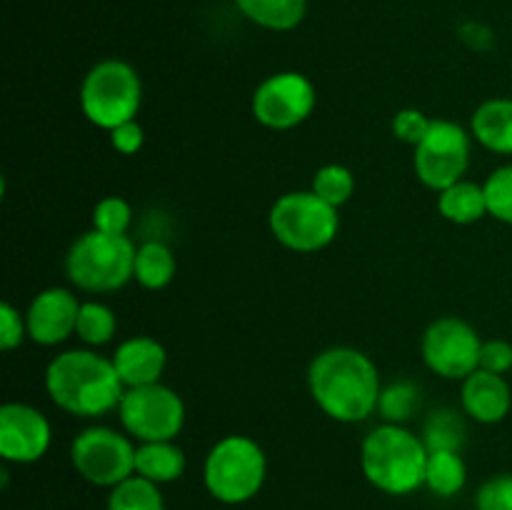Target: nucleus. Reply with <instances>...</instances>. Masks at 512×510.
I'll return each instance as SVG.
<instances>
[{
  "label": "nucleus",
  "instance_id": "nucleus-1",
  "mask_svg": "<svg viewBox=\"0 0 512 510\" xmlns=\"http://www.w3.org/2000/svg\"><path fill=\"white\" fill-rule=\"evenodd\" d=\"M313 403L335 423H363L378 410L380 373L368 353L350 345L320 350L308 368Z\"/></svg>",
  "mask_w": 512,
  "mask_h": 510
},
{
  "label": "nucleus",
  "instance_id": "nucleus-2",
  "mask_svg": "<svg viewBox=\"0 0 512 510\" xmlns=\"http://www.w3.org/2000/svg\"><path fill=\"white\" fill-rule=\"evenodd\" d=\"M125 390L113 360L88 348L65 350L45 368V393L55 408L73 418L93 420L113 413Z\"/></svg>",
  "mask_w": 512,
  "mask_h": 510
},
{
  "label": "nucleus",
  "instance_id": "nucleus-3",
  "mask_svg": "<svg viewBox=\"0 0 512 510\" xmlns=\"http://www.w3.org/2000/svg\"><path fill=\"white\" fill-rule=\"evenodd\" d=\"M428 448L405 425L383 423L360 443V468L365 480L385 495H410L425 488Z\"/></svg>",
  "mask_w": 512,
  "mask_h": 510
},
{
  "label": "nucleus",
  "instance_id": "nucleus-4",
  "mask_svg": "<svg viewBox=\"0 0 512 510\" xmlns=\"http://www.w3.org/2000/svg\"><path fill=\"white\" fill-rule=\"evenodd\" d=\"M268 455L250 435H225L205 455L203 483L218 503L243 505L263 490Z\"/></svg>",
  "mask_w": 512,
  "mask_h": 510
},
{
  "label": "nucleus",
  "instance_id": "nucleus-5",
  "mask_svg": "<svg viewBox=\"0 0 512 510\" xmlns=\"http://www.w3.org/2000/svg\"><path fill=\"white\" fill-rule=\"evenodd\" d=\"M138 245L128 235H110L90 228L78 235L65 255V275L85 293H113L133 280Z\"/></svg>",
  "mask_w": 512,
  "mask_h": 510
},
{
  "label": "nucleus",
  "instance_id": "nucleus-6",
  "mask_svg": "<svg viewBox=\"0 0 512 510\" xmlns=\"http://www.w3.org/2000/svg\"><path fill=\"white\" fill-rule=\"evenodd\" d=\"M143 83L138 70L120 58H105L85 73L80 83V110L100 130L138 120Z\"/></svg>",
  "mask_w": 512,
  "mask_h": 510
},
{
  "label": "nucleus",
  "instance_id": "nucleus-7",
  "mask_svg": "<svg viewBox=\"0 0 512 510\" xmlns=\"http://www.w3.org/2000/svg\"><path fill=\"white\" fill-rule=\"evenodd\" d=\"M273 238L293 253H320L340 230L338 208L320 200L313 190L280 195L268 215Z\"/></svg>",
  "mask_w": 512,
  "mask_h": 510
},
{
  "label": "nucleus",
  "instance_id": "nucleus-8",
  "mask_svg": "<svg viewBox=\"0 0 512 510\" xmlns=\"http://www.w3.org/2000/svg\"><path fill=\"white\" fill-rule=\"evenodd\" d=\"M135 448L125 430L88 425L70 443V463L85 483L115 488L135 475Z\"/></svg>",
  "mask_w": 512,
  "mask_h": 510
},
{
  "label": "nucleus",
  "instance_id": "nucleus-9",
  "mask_svg": "<svg viewBox=\"0 0 512 510\" xmlns=\"http://www.w3.org/2000/svg\"><path fill=\"white\" fill-rule=\"evenodd\" d=\"M118 418L125 433L138 443L175 440L185 428V403L170 385L153 383L125 390L118 405Z\"/></svg>",
  "mask_w": 512,
  "mask_h": 510
},
{
  "label": "nucleus",
  "instance_id": "nucleus-10",
  "mask_svg": "<svg viewBox=\"0 0 512 510\" xmlns=\"http://www.w3.org/2000/svg\"><path fill=\"white\" fill-rule=\"evenodd\" d=\"M473 133L453 120H433L425 138L413 148V170L425 188L440 190L465 178L470 168Z\"/></svg>",
  "mask_w": 512,
  "mask_h": 510
},
{
  "label": "nucleus",
  "instance_id": "nucleus-11",
  "mask_svg": "<svg viewBox=\"0 0 512 510\" xmlns=\"http://www.w3.org/2000/svg\"><path fill=\"white\" fill-rule=\"evenodd\" d=\"M318 93L308 75L298 70H280L268 75L255 88L250 110L253 118L268 130H293L313 115Z\"/></svg>",
  "mask_w": 512,
  "mask_h": 510
},
{
  "label": "nucleus",
  "instance_id": "nucleus-12",
  "mask_svg": "<svg viewBox=\"0 0 512 510\" xmlns=\"http://www.w3.org/2000/svg\"><path fill=\"white\" fill-rule=\"evenodd\" d=\"M478 330L463 318H438L425 328L420 340V355L430 373L445 380H465L480 368Z\"/></svg>",
  "mask_w": 512,
  "mask_h": 510
},
{
  "label": "nucleus",
  "instance_id": "nucleus-13",
  "mask_svg": "<svg viewBox=\"0 0 512 510\" xmlns=\"http://www.w3.org/2000/svg\"><path fill=\"white\" fill-rule=\"evenodd\" d=\"M53 428L43 410L30 403H5L0 408V455L5 463L30 465L45 458Z\"/></svg>",
  "mask_w": 512,
  "mask_h": 510
},
{
  "label": "nucleus",
  "instance_id": "nucleus-14",
  "mask_svg": "<svg viewBox=\"0 0 512 510\" xmlns=\"http://www.w3.org/2000/svg\"><path fill=\"white\" fill-rule=\"evenodd\" d=\"M80 300L68 288H45L30 300L25 310L28 338L43 348H55L75 335Z\"/></svg>",
  "mask_w": 512,
  "mask_h": 510
},
{
  "label": "nucleus",
  "instance_id": "nucleus-15",
  "mask_svg": "<svg viewBox=\"0 0 512 510\" xmlns=\"http://www.w3.org/2000/svg\"><path fill=\"white\" fill-rule=\"evenodd\" d=\"M110 360L125 388H140V385L163 383L160 378L168 365V350L153 335H130L115 348Z\"/></svg>",
  "mask_w": 512,
  "mask_h": 510
},
{
  "label": "nucleus",
  "instance_id": "nucleus-16",
  "mask_svg": "<svg viewBox=\"0 0 512 510\" xmlns=\"http://www.w3.org/2000/svg\"><path fill=\"white\" fill-rule=\"evenodd\" d=\"M460 405H463L465 418L480 425H495L508 418L512 408V390L505 375L478 368L463 380Z\"/></svg>",
  "mask_w": 512,
  "mask_h": 510
},
{
  "label": "nucleus",
  "instance_id": "nucleus-17",
  "mask_svg": "<svg viewBox=\"0 0 512 510\" xmlns=\"http://www.w3.org/2000/svg\"><path fill=\"white\" fill-rule=\"evenodd\" d=\"M470 133L490 153L512 155V98H493L478 105L470 118Z\"/></svg>",
  "mask_w": 512,
  "mask_h": 510
},
{
  "label": "nucleus",
  "instance_id": "nucleus-18",
  "mask_svg": "<svg viewBox=\"0 0 512 510\" xmlns=\"http://www.w3.org/2000/svg\"><path fill=\"white\" fill-rule=\"evenodd\" d=\"M185 465H188V458L183 448L175 445V440L140 443L135 448V475L155 485H168L183 478Z\"/></svg>",
  "mask_w": 512,
  "mask_h": 510
},
{
  "label": "nucleus",
  "instance_id": "nucleus-19",
  "mask_svg": "<svg viewBox=\"0 0 512 510\" xmlns=\"http://www.w3.org/2000/svg\"><path fill=\"white\" fill-rule=\"evenodd\" d=\"M438 210L445 220L455 225H473L488 215L485 188L473 180H458L438 193Z\"/></svg>",
  "mask_w": 512,
  "mask_h": 510
},
{
  "label": "nucleus",
  "instance_id": "nucleus-20",
  "mask_svg": "<svg viewBox=\"0 0 512 510\" xmlns=\"http://www.w3.org/2000/svg\"><path fill=\"white\" fill-rule=\"evenodd\" d=\"M178 260L163 240H145L135 250L133 280L145 290H163L173 283Z\"/></svg>",
  "mask_w": 512,
  "mask_h": 510
},
{
  "label": "nucleus",
  "instance_id": "nucleus-21",
  "mask_svg": "<svg viewBox=\"0 0 512 510\" xmlns=\"http://www.w3.org/2000/svg\"><path fill=\"white\" fill-rule=\"evenodd\" d=\"M235 5L250 23L275 33L298 28L308 13V0H235Z\"/></svg>",
  "mask_w": 512,
  "mask_h": 510
},
{
  "label": "nucleus",
  "instance_id": "nucleus-22",
  "mask_svg": "<svg viewBox=\"0 0 512 510\" xmlns=\"http://www.w3.org/2000/svg\"><path fill=\"white\" fill-rule=\"evenodd\" d=\"M468 465L458 450H435L428 455L425 468V488L440 498H453L465 488Z\"/></svg>",
  "mask_w": 512,
  "mask_h": 510
},
{
  "label": "nucleus",
  "instance_id": "nucleus-23",
  "mask_svg": "<svg viewBox=\"0 0 512 510\" xmlns=\"http://www.w3.org/2000/svg\"><path fill=\"white\" fill-rule=\"evenodd\" d=\"M463 415L453 408H438L425 418L420 438H423L428 453H435V450H458L460 453L463 450L465 435H468Z\"/></svg>",
  "mask_w": 512,
  "mask_h": 510
},
{
  "label": "nucleus",
  "instance_id": "nucleus-24",
  "mask_svg": "<svg viewBox=\"0 0 512 510\" xmlns=\"http://www.w3.org/2000/svg\"><path fill=\"white\" fill-rule=\"evenodd\" d=\"M420 403H423V390H420V385L403 378L390 385H383L378 400V413L383 415V423L405 425L418 413Z\"/></svg>",
  "mask_w": 512,
  "mask_h": 510
},
{
  "label": "nucleus",
  "instance_id": "nucleus-25",
  "mask_svg": "<svg viewBox=\"0 0 512 510\" xmlns=\"http://www.w3.org/2000/svg\"><path fill=\"white\" fill-rule=\"evenodd\" d=\"M118 333V318H115L113 308L100 300H85L80 303L78 325H75V335L83 340L90 348H100L108 345Z\"/></svg>",
  "mask_w": 512,
  "mask_h": 510
},
{
  "label": "nucleus",
  "instance_id": "nucleus-26",
  "mask_svg": "<svg viewBox=\"0 0 512 510\" xmlns=\"http://www.w3.org/2000/svg\"><path fill=\"white\" fill-rule=\"evenodd\" d=\"M108 510H165V498L160 485L140 475H130L128 480L110 488Z\"/></svg>",
  "mask_w": 512,
  "mask_h": 510
},
{
  "label": "nucleus",
  "instance_id": "nucleus-27",
  "mask_svg": "<svg viewBox=\"0 0 512 510\" xmlns=\"http://www.w3.org/2000/svg\"><path fill=\"white\" fill-rule=\"evenodd\" d=\"M315 195L320 200H325L333 208H340V205L348 203L355 193V175L350 173V168L340 163L323 165V168L315 170L313 185H310Z\"/></svg>",
  "mask_w": 512,
  "mask_h": 510
},
{
  "label": "nucleus",
  "instance_id": "nucleus-28",
  "mask_svg": "<svg viewBox=\"0 0 512 510\" xmlns=\"http://www.w3.org/2000/svg\"><path fill=\"white\" fill-rule=\"evenodd\" d=\"M485 200H488V215L500 223L512 225V163L500 165L485 178Z\"/></svg>",
  "mask_w": 512,
  "mask_h": 510
},
{
  "label": "nucleus",
  "instance_id": "nucleus-29",
  "mask_svg": "<svg viewBox=\"0 0 512 510\" xmlns=\"http://www.w3.org/2000/svg\"><path fill=\"white\" fill-rule=\"evenodd\" d=\"M90 223L95 230L110 235H128L130 223H133V208L125 198L120 195H108V198H100L95 203L93 215H90Z\"/></svg>",
  "mask_w": 512,
  "mask_h": 510
},
{
  "label": "nucleus",
  "instance_id": "nucleus-30",
  "mask_svg": "<svg viewBox=\"0 0 512 510\" xmlns=\"http://www.w3.org/2000/svg\"><path fill=\"white\" fill-rule=\"evenodd\" d=\"M475 510H512V473L485 480L475 493Z\"/></svg>",
  "mask_w": 512,
  "mask_h": 510
},
{
  "label": "nucleus",
  "instance_id": "nucleus-31",
  "mask_svg": "<svg viewBox=\"0 0 512 510\" xmlns=\"http://www.w3.org/2000/svg\"><path fill=\"white\" fill-rule=\"evenodd\" d=\"M430 123H433V120H430L423 110L403 108L393 115L390 128H393V135L400 140V143L413 145L415 148V145L425 138V133L430 130Z\"/></svg>",
  "mask_w": 512,
  "mask_h": 510
},
{
  "label": "nucleus",
  "instance_id": "nucleus-32",
  "mask_svg": "<svg viewBox=\"0 0 512 510\" xmlns=\"http://www.w3.org/2000/svg\"><path fill=\"white\" fill-rule=\"evenodd\" d=\"M25 338H28L25 315L10 303L0 305V348L10 353V350L20 348Z\"/></svg>",
  "mask_w": 512,
  "mask_h": 510
},
{
  "label": "nucleus",
  "instance_id": "nucleus-33",
  "mask_svg": "<svg viewBox=\"0 0 512 510\" xmlns=\"http://www.w3.org/2000/svg\"><path fill=\"white\" fill-rule=\"evenodd\" d=\"M480 370H488V373L505 375L512 370V345L508 340H483V348H480Z\"/></svg>",
  "mask_w": 512,
  "mask_h": 510
},
{
  "label": "nucleus",
  "instance_id": "nucleus-34",
  "mask_svg": "<svg viewBox=\"0 0 512 510\" xmlns=\"http://www.w3.org/2000/svg\"><path fill=\"white\" fill-rule=\"evenodd\" d=\"M145 143V130L138 120H130V123L118 125V128L110 130V145H113L115 153L120 155H135Z\"/></svg>",
  "mask_w": 512,
  "mask_h": 510
},
{
  "label": "nucleus",
  "instance_id": "nucleus-35",
  "mask_svg": "<svg viewBox=\"0 0 512 510\" xmlns=\"http://www.w3.org/2000/svg\"><path fill=\"white\" fill-rule=\"evenodd\" d=\"M460 38L475 50H485L490 43H493V33L480 23H465L463 28H460Z\"/></svg>",
  "mask_w": 512,
  "mask_h": 510
}]
</instances>
